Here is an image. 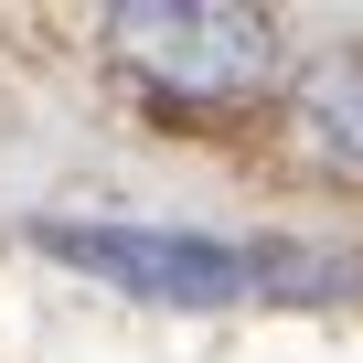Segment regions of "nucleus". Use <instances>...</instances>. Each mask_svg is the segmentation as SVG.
<instances>
[{"label": "nucleus", "instance_id": "obj_1", "mask_svg": "<svg viewBox=\"0 0 363 363\" xmlns=\"http://www.w3.org/2000/svg\"><path fill=\"white\" fill-rule=\"evenodd\" d=\"M33 246L54 267H86L128 299H171V310H235V299H342L352 257H310V246H235V235H182V225H96V214H43Z\"/></svg>", "mask_w": 363, "mask_h": 363}, {"label": "nucleus", "instance_id": "obj_2", "mask_svg": "<svg viewBox=\"0 0 363 363\" xmlns=\"http://www.w3.org/2000/svg\"><path fill=\"white\" fill-rule=\"evenodd\" d=\"M107 54L182 107H235L278 75V22L246 0H118Z\"/></svg>", "mask_w": 363, "mask_h": 363}, {"label": "nucleus", "instance_id": "obj_3", "mask_svg": "<svg viewBox=\"0 0 363 363\" xmlns=\"http://www.w3.org/2000/svg\"><path fill=\"white\" fill-rule=\"evenodd\" d=\"M299 128H310L320 160L363 171V54H320V65L299 75Z\"/></svg>", "mask_w": 363, "mask_h": 363}]
</instances>
